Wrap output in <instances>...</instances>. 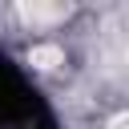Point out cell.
<instances>
[{
	"mask_svg": "<svg viewBox=\"0 0 129 129\" xmlns=\"http://www.w3.org/2000/svg\"><path fill=\"white\" fill-rule=\"evenodd\" d=\"M28 60H32L36 69H52V64H60V48H56V44H40V48L28 52Z\"/></svg>",
	"mask_w": 129,
	"mask_h": 129,
	"instance_id": "obj_1",
	"label": "cell"
}]
</instances>
